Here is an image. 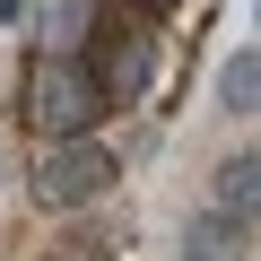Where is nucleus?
Returning <instances> with one entry per match:
<instances>
[{
  "mask_svg": "<svg viewBox=\"0 0 261 261\" xmlns=\"http://www.w3.org/2000/svg\"><path fill=\"white\" fill-rule=\"evenodd\" d=\"M130 9H148V18H166V9H183V0H130Z\"/></svg>",
  "mask_w": 261,
  "mask_h": 261,
  "instance_id": "6e6552de",
  "label": "nucleus"
},
{
  "mask_svg": "<svg viewBox=\"0 0 261 261\" xmlns=\"http://www.w3.org/2000/svg\"><path fill=\"white\" fill-rule=\"evenodd\" d=\"M218 209H235L244 226L261 218V157H226L218 166Z\"/></svg>",
  "mask_w": 261,
  "mask_h": 261,
  "instance_id": "39448f33",
  "label": "nucleus"
},
{
  "mask_svg": "<svg viewBox=\"0 0 261 261\" xmlns=\"http://www.w3.org/2000/svg\"><path fill=\"white\" fill-rule=\"evenodd\" d=\"M105 183H113V157H105L96 140H53L44 166H35V200H44V209H87Z\"/></svg>",
  "mask_w": 261,
  "mask_h": 261,
  "instance_id": "7ed1b4c3",
  "label": "nucleus"
},
{
  "mask_svg": "<svg viewBox=\"0 0 261 261\" xmlns=\"http://www.w3.org/2000/svg\"><path fill=\"white\" fill-rule=\"evenodd\" d=\"M183 261H244V218H235V209H209V218H192V235H183Z\"/></svg>",
  "mask_w": 261,
  "mask_h": 261,
  "instance_id": "20e7f679",
  "label": "nucleus"
},
{
  "mask_svg": "<svg viewBox=\"0 0 261 261\" xmlns=\"http://www.w3.org/2000/svg\"><path fill=\"white\" fill-rule=\"evenodd\" d=\"M105 105H113V87H105L96 61H79V53H44L35 79H27V113L44 122V140H87Z\"/></svg>",
  "mask_w": 261,
  "mask_h": 261,
  "instance_id": "f257e3e1",
  "label": "nucleus"
},
{
  "mask_svg": "<svg viewBox=\"0 0 261 261\" xmlns=\"http://www.w3.org/2000/svg\"><path fill=\"white\" fill-rule=\"evenodd\" d=\"M87 61H96V79L113 87V105H130V96L148 87V70H157L148 9H140V18H96V35H87Z\"/></svg>",
  "mask_w": 261,
  "mask_h": 261,
  "instance_id": "f03ea898",
  "label": "nucleus"
},
{
  "mask_svg": "<svg viewBox=\"0 0 261 261\" xmlns=\"http://www.w3.org/2000/svg\"><path fill=\"white\" fill-rule=\"evenodd\" d=\"M96 18H105L96 0H44V35H53L61 53H79V44L96 35Z\"/></svg>",
  "mask_w": 261,
  "mask_h": 261,
  "instance_id": "423d86ee",
  "label": "nucleus"
},
{
  "mask_svg": "<svg viewBox=\"0 0 261 261\" xmlns=\"http://www.w3.org/2000/svg\"><path fill=\"white\" fill-rule=\"evenodd\" d=\"M218 105L226 113H261V53H235L218 70Z\"/></svg>",
  "mask_w": 261,
  "mask_h": 261,
  "instance_id": "0eeeda50",
  "label": "nucleus"
}]
</instances>
